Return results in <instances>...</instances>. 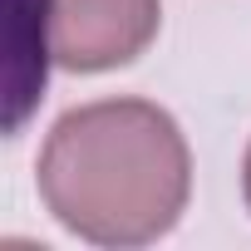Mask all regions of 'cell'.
<instances>
[{"label":"cell","mask_w":251,"mask_h":251,"mask_svg":"<svg viewBox=\"0 0 251 251\" xmlns=\"http://www.w3.org/2000/svg\"><path fill=\"white\" fill-rule=\"evenodd\" d=\"M192 192L177 118L148 99L69 108L40 148V197L54 222L94 246H148L168 236Z\"/></svg>","instance_id":"obj_1"},{"label":"cell","mask_w":251,"mask_h":251,"mask_svg":"<svg viewBox=\"0 0 251 251\" xmlns=\"http://www.w3.org/2000/svg\"><path fill=\"white\" fill-rule=\"evenodd\" d=\"M54 64L74 74H103L133 64L163 20L158 0H45Z\"/></svg>","instance_id":"obj_2"},{"label":"cell","mask_w":251,"mask_h":251,"mask_svg":"<svg viewBox=\"0 0 251 251\" xmlns=\"http://www.w3.org/2000/svg\"><path fill=\"white\" fill-rule=\"evenodd\" d=\"M54 45H50V10L45 0H15V59H10V118L5 128L20 133L30 108L45 99Z\"/></svg>","instance_id":"obj_3"},{"label":"cell","mask_w":251,"mask_h":251,"mask_svg":"<svg viewBox=\"0 0 251 251\" xmlns=\"http://www.w3.org/2000/svg\"><path fill=\"white\" fill-rule=\"evenodd\" d=\"M241 192H246V207H251V148H246V163H241Z\"/></svg>","instance_id":"obj_4"}]
</instances>
